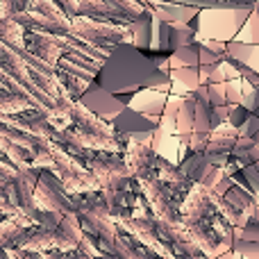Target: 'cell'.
<instances>
[{"label":"cell","instance_id":"cell-4","mask_svg":"<svg viewBox=\"0 0 259 259\" xmlns=\"http://www.w3.org/2000/svg\"><path fill=\"white\" fill-rule=\"evenodd\" d=\"M77 100H80L84 107H89L94 114H98L100 118H105V121H109V123H112L114 118L123 112V107H125V103H123L116 94H112V91L105 89V87L98 84V82H89L87 89L82 91Z\"/></svg>","mask_w":259,"mask_h":259},{"label":"cell","instance_id":"cell-12","mask_svg":"<svg viewBox=\"0 0 259 259\" xmlns=\"http://www.w3.org/2000/svg\"><path fill=\"white\" fill-rule=\"evenodd\" d=\"M16 12H21L18 0H0V18L16 16Z\"/></svg>","mask_w":259,"mask_h":259},{"label":"cell","instance_id":"cell-2","mask_svg":"<svg viewBox=\"0 0 259 259\" xmlns=\"http://www.w3.org/2000/svg\"><path fill=\"white\" fill-rule=\"evenodd\" d=\"M18 23L27 32H71V16L57 5V0H27L25 9L16 12Z\"/></svg>","mask_w":259,"mask_h":259},{"label":"cell","instance_id":"cell-10","mask_svg":"<svg viewBox=\"0 0 259 259\" xmlns=\"http://www.w3.org/2000/svg\"><path fill=\"white\" fill-rule=\"evenodd\" d=\"M32 223H34V221L27 219L25 214L5 216V221H0V252L7 250V248H12V246H16V241L21 239V234L25 232Z\"/></svg>","mask_w":259,"mask_h":259},{"label":"cell","instance_id":"cell-7","mask_svg":"<svg viewBox=\"0 0 259 259\" xmlns=\"http://www.w3.org/2000/svg\"><path fill=\"white\" fill-rule=\"evenodd\" d=\"M82 234V221L77 211H68V214L62 216L59 225L55 228V241H53V250L55 252H71L77 248Z\"/></svg>","mask_w":259,"mask_h":259},{"label":"cell","instance_id":"cell-3","mask_svg":"<svg viewBox=\"0 0 259 259\" xmlns=\"http://www.w3.org/2000/svg\"><path fill=\"white\" fill-rule=\"evenodd\" d=\"M34 207L41 211H62V214H68V211H77V200L66 193L59 175L44 168L34 184Z\"/></svg>","mask_w":259,"mask_h":259},{"label":"cell","instance_id":"cell-5","mask_svg":"<svg viewBox=\"0 0 259 259\" xmlns=\"http://www.w3.org/2000/svg\"><path fill=\"white\" fill-rule=\"evenodd\" d=\"M84 166L94 173V178L98 180L100 189H118L123 187V182L127 180L130 170L125 161H121L114 155H96L89 157L84 161Z\"/></svg>","mask_w":259,"mask_h":259},{"label":"cell","instance_id":"cell-9","mask_svg":"<svg viewBox=\"0 0 259 259\" xmlns=\"http://www.w3.org/2000/svg\"><path fill=\"white\" fill-rule=\"evenodd\" d=\"M164 103H166V96L161 94L159 89H155V87H143L141 91H137V94L127 100V107H132L134 112L157 121L161 109H164Z\"/></svg>","mask_w":259,"mask_h":259},{"label":"cell","instance_id":"cell-8","mask_svg":"<svg viewBox=\"0 0 259 259\" xmlns=\"http://www.w3.org/2000/svg\"><path fill=\"white\" fill-rule=\"evenodd\" d=\"M53 241H55V230L44 228V225H39V223H32L30 228L21 234V239L16 241V248H21L27 255L44 257L46 252L53 250Z\"/></svg>","mask_w":259,"mask_h":259},{"label":"cell","instance_id":"cell-1","mask_svg":"<svg viewBox=\"0 0 259 259\" xmlns=\"http://www.w3.org/2000/svg\"><path fill=\"white\" fill-rule=\"evenodd\" d=\"M96 77H98V84H103L116 96L141 89V87L164 89L168 82V77L157 71L155 62L143 57L137 46L130 41H121L109 50Z\"/></svg>","mask_w":259,"mask_h":259},{"label":"cell","instance_id":"cell-11","mask_svg":"<svg viewBox=\"0 0 259 259\" xmlns=\"http://www.w3.org/2000/svg\"><path fill=\"white\" fill-rule=\"evenodd\" d=\"M25 27L14 16L0 18V41L14 46V48H25Z\"/></svg>","mask_w":259,"mask_h":259},{"label":"cell","instance_id":"cell-6","mask_svg":"<svg viewBox=\"0 0 259 259\" xmlns=\"http://www.w3.org/2000/svg\"><path fill=\"white\" fill-rule=\"evenodd\" d=\"M25 48L34 57L44 59L50 66H57L62 55L66 53V32L55 34V32H25Z\"/></svg>","mask_w":259,"mask_h":259},{"label":"cell","instance_id":"cell-13","mask_svg":"<svg viewBox=\"0 0 259 259\" xmlns=\"http://www.w3.org/2000/svg\"><path fill=\"white\" fill-rule=\"evenodd\" d=\"M57 5L68 14V16H75L77 9H80V0H57Z\"/></svg>","mask_w":259,"mask_h":259}]
</instances>
